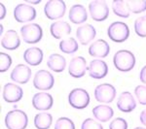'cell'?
<instances>
[{
    "mask_svg": "<svg viewBox=\"0 0 146 129\" xmlns=\"http://www.w3.org/2000/svg\"><path fill=\"white\" fill-rule=\"evenodd\" d=\"M90 16L96 22H103L109 16V8L105 0H93L89 4Z\"/></svg>",
    "mask_w": 146,
    "mask_h": 129,
    "instance_id": "52a82bcc",
    "label": "cell"
},
{
    "mask_svg": "<svg viewBox=\"0 0 146 129\" xmlns=\"http://www.w3.org/2000/svg\"><path fill=\"white\" fill-rule=\"evenodd\" d=\"M21 45V39L19 36L18 32L14 29H10L6 31L4 36L1 39V46L2 48L6 49L9 51H14L17 49Z\"/></svg>",
    "mask_w": 146,
    "mask_h": 129,
    "instance_id": "d6986e66",
    "label": "cell"
},
{
    "mask_svg": "<svg viewBox=\"0 0 146 129\" xmlns=\"http://www.w3.org/2000/svg\"><path fill=\"white\" fill-rule=\"evenodd\" d=\"M117 107L123 113H131L136 108V101L129 91L122 92L117 100Z\"/></svg>",
    "mask_w": 146,
    "mask_h": 129,
    "instance_id": "e0dca14e",
    "label": "cell"
},
{
    "mask_svg": "<svg viewBox=\"0 0 146 129\" xmlns=\"http://www.w3.org/2000/svg\"><path fill=\"white\" fill-rule=\"evenodd\" d=\"M32 106L38 111H48L53 107L54 99L50 93L47 92H38L35 93L32 97Z\"/></svg>",
    "mask_w": 146,
    "mask_h": 129,
    "instance_id": "4fadbf2b",
    "label": "cell"
},
{
    "mask_svg": "<svg viewBox=\"0 0 146 129\" xmlns=\"http://www.w3.org/2000/svg\"><path fill=\"white\" fill-rule=\"evenodd\" d=\"M53 122V116L47 112H42L35 115L34 126L37 129H49Z\"/></svg>",
    "mask_w": 146,
    "mask_h": 129,
    "instance_id": "d4e9b609",
    "label": "cell"
},
{
    "mask_svg": "<svg viewBox=\"0 0 146 129\" xmlns=\"http://www.w3.org/2000/svg\"><path fill=\"white\" fill-rule=\"evenodd\" d=\"M109 129H128V122L123 118H116L110 122Z\"/></svg>",
    "mask_w": 146,
    "mask_h": 129,
    "instance_id": "836d02e7",
    "label": "cell"
},
{
    "mask_svg": "<svg viewBox=\"0 0 146 129\" xmlns=\"http://www.w3.org/2000/svg\"><path fill=\"white\" fill-rule=\"evenodd\" d=\"M25 1H27V3L28 4V3H30V4H39L40 2V0H38V1H30V0H25Z\"/></svg>",
    "mask_w": 146,
    "mask_h": 129,
    "instance_id": "74e56055",
    "label": "cell"
},
{
    "mask_svg": "<svg viewBox=\"0 0 146 129\" xmlns=\"http://www.w3.org/2000/svg\"><path fill=\"white\" fill-rule=\"evenodd\" d=\"M139 78H140L141 83H143L144 84H146V65L141 68L140 74H139Z\"/></svg>",
    "mask_w": 146,
    "mask_h": 129,
    "instance_id": "e575fe53",
    "label": "cell"
},
{
    "mask_svg": "<svg viewBox=\"0 0 146 129\" xmlns=\"http://www.w3.org/2000/svg\"><path fill=\"white\" fill-rule=\"evenodd\" d=\"M107 35L115 43H123L129 36V28L123 22H114L108 26Z\"/></svg>",
    "mask_w": 146,
    "mask_h": 129,
    "instance_id": "3957f363",
    "label": "cell"
},
{
    "mask_svg": "<svg viewBox=\"0 0 146 129\" xmlns=\"http://www.w3.org/2000/svg\"><path fill=\"white\" fill-rule=\"evenodd\" d=\"M91 98L88 91L84 88H74L68 94V102L70 106L77 110H83L90 104Z\"/></svg>",
    "mask_w": 146,
    "mask_h": 129,
    "instance_id": "277c9868",
    "label": "cell"
},
{
    "mask_svg": "<svg viewBox=\"0 0 146 129\" xmlns=\"http://www.w3.org/2000/svg\"><path fill=\"white\" fill-rule=\"evenodd\" d=\"M113 13L120 18H128L131 16V12L127 5V1L125 0H114L112 2Z\"/></svg>",
    "mask_w": 146,
    "mask_h": 129,
    "instance_id": "484cf974",
    "label": "cell"
},
{
    "mask_svg": "<svg viewBox=\"0 0 146 129\" xmlns=\"http://www.w3.org/2000/svg\"><path fill=\"white\" fill-rule=\"evenodd\" d=\"M68 18L71 22L75 23V24H80V23H84L87 20L88 13H87L86 8L83 5L75 4V5H72L71 8L69 9Z\"/></svg>",
    "mask_w": 146,
    "mask_h": 129,
    "instance_id": "7402d4cb",
    "label": "cell"
},
{
    "mask_svg": "<svg viewBox=\"0 0 146 129\" xmlns=\"http://www.w3.org/2000/svg\"><path fill=\"white\" fill-rule=\"evenodd\" d=\"M94 116L100 122H106L110 120L114 116V111L108 105H98L93 109Z\"/></svg>",
    "mask_w": 146,
    "mask_h": 129,
    "instance_id": "cb8c5ba5",
    "label": "cell"
},
{
    "mask_svg": "<svg viewBox=\"0 0 146 129\" xmlns=\"http://www.w3.org/2000/svg\"><path fill=\"white\" fill-rule=\"evenodd\" d=\"M66 4L63 0H49L44 6V14L49 20H58L64 16Z\"/></svg>",
    "mask_w": 146,
    "mask_h": 129,
    "instance_id": "8992f818",
    "label": "cell"
},
{
    "mask_svg": "<svg viewBox=\"0 0 146 129\" xmlns=\"http://www.w3.org/2000/svg\"><path fill=\"white\" fill-rule=\"evenodd\" d=\"M96 30L94 27V25L89 24V23H85L79 26L76 30V37L79 40V42L82 45L86 46L93 41L96 38Z\"/></svg>",
    "mask_w": 146,
    "mask_h": 129,
    "instance_id": "2e32d148",
    "label": "cell"
},
{
    "mask_svg": "<svg viewBox=\"0 0 146 129\" xmlns=\"http://www.w3.org/2000/svg\"><path fill=\"white\" fill-rule=\"evenodd\" d=\"M55 129H75V124L72 119L62 116L58 118L55 124Z\"/></svg>",
    "mask_w": 146,
    "mask_h": 129,
    "instance_id": "f546056e",
    "label": "cell"
},
{
    "mask_svg": "<svg viewBox=\"0 0 146 129\" xmlns=\"http://www.w3.org/2000/svg\"><path fill=\"white\" fill-rule=\"evenodd\" d=\"M135 95L141 105H146V86H137L135 88Z\"/></svg>",
    "mask_w": 146,
    "mask_h": 129,
    "instance_id": "1f68e13d",
    "label": "cell"
},
{
    "mask_svg": "<svg viewBox=\"0 0 146 129\" xmlns=\"http://www.w3.org/2000/svg\"><path fill=\"white\" fill-rule=\"evenodd\" d=\"M127 5L131 13L139 14L146 11V0H127Z\"/></svg>",
    "mask_w": 146,
    "mask_h": 129,
    "instance_id": "83f0119b",
    "label": "cell"
},
{
    "mask_svg": "<svg viewBox=\"0 0 146 129\" xmlns=\"http://www.w3.org/2000/svg\"><path fill=\"white\" fill-rule=\"evenodd\" d=\"M23 96V90L20 86L16 84L7 83L3 88L2 97L7 103H17Z\"/></svg>",
    "mask_w": 146,
    "mask_h": 129,
    "instance_id": "7c38bea8",
    "label": "cell"
},
{
    "mask_svg": "<svg viewBox=\"0 0 146 129\" xmlns=\"http://www.w3.org/2000/svg\"><path fill=\"white\" fill-rule=\"evenodd\" d=\"M28 124V116L22 110H13L7 113L5 125L8 129H25Z\"/></svg>",
    "mask_w": 146,
    "mask_h": 129,
    "instance_id": "7a4b0ae2",
    "label": "cell"
},
{
    "mask_svg": "<svg viewBox=\"0 0 146 129\" xmlns=\"http://www.w3.org/2000/svg\"><path fill=\"white\" fill-rule=\"evenodd\" d=\"M47 65L52 71L56 72V73H62L66 67V60H65L64 56L62 55L52 53L48 57Z\"/></svg>",
    "mask_w": 146,
    "mask_h": 129,
    "instance_id": "603a6c76",
    "label": "cell"
},
{
    "mask_svg": "<svg viewBox=\"0 0 146 129\" xmlns=\"http://www.w3.org/2000/svg\"><path fill=\"white\" fill-rule=\"evenodd\" d=\"M113 64L121 72H129L135 65V56L129 50H120L113 56Z\"/></svg>",
    "mask_w": 146,
    "mask_h": 129,
    "instance_id": "6da1fadb",
    "label": "cell"
},
{
    "mask_svg": "<svg viewBox=\"0 0 146 129\" xmlns=\"http://www.w3.org/2000/svg\"><path fill=\"white\" fill-rule=\"evenodd\" d=\"M88 72L91 78L94 79H103L108 74V66L106 62L101 59H94L90 62L88 66Z\"/></svg>",
    "mask_w": 146,
    "mask_h": 129,
    "instance_id": "9a60e30c",
    "label": "cell"
},
{
    "mask_svg": "<svg viewBox=\"0 0 146 129\" xmlns=\"http://www.w3.org/2000/svg\"><path fill=\"white\" fill-rule=\"evenodd\" d=\"M135 129H145V128H143V127H135Z\"/></svg>",
    "mask_w": 146,
    "mask_h": 129,
    "instance_id": "f35d334b",
    "label": "cell"
},
{
    "mask_svg": "<svg viewBox=\"0 0 146 129\" xmlns=\"http://www.w3.org/2000/svg\"><path fill=\"white\" fill-rule=\"evenodd\" d=\"M81 129H103L102 125L94 118H86L82 122Z\"/></svg>",
    "mask_w": 146,
    "mask_h": 129,
    "instance_id": "d6a6232c",
    "label": "cell"
},
{
    "mask_svg": "<svg viewBox=\"0 0 146 129\" xmlns=\"http://www.w3.org/2000/svg\"><path fill=\"white\" fill-rule=\"evenodd\" d=\"M36 10L33 6L28 5L27 3H20L14 9V18L18 22H32L36 18Z\"/></svg>",
    "mask_w": 146,
    "mask_h": 129,
    "instance_id": "ba28073f",
    "label": "cell"
},
{
    "mask_svg": "<svg viewBox=\"0 0 146 129\" xmlns=\"http://www.w3.org/2000/svg\"><path fill=\"white\" fill-rule=\"evenodd\" d=\"M21 35L25 43L36 44L43 37V30L38 23H27L21 27Z\"/></svg>",
    "mask_w": 146,
    "mask_h": 129,
    "instance_id": "5b68a950",
    "label": "cell"
},
{
    "mask_svg": "<svg viewBox=\"0 0 146 129\" xmlns=\"http://www.w3.org/2000/svg\"><path fill=\"white\" fill-rule=\"evenodd\" d=\"M6 17V7L3 3H0V20H3Z\"/></svg>",
    "mask_w": 146,
    "mask_h": 129,
    "instance_id": "d590c367",
    "label": "cell"
},
{
    "mask_svg": "<svg viewBox=\"0 0 146 129\" xmlns=\"http://www.w3.org/2000/svg\"><path fill=\"white\" fill-rule=\"evenodd\" d=\"M94 94L98 102L108 104V103L113 102V100L116 97V88L112 84L104 83L96 86L94 91Z\"/></svg>",
    "mask_w": 146,
    "mask_h": 129,
    "instance_id": "9c48e42d",
    "label": "cell"
},
{
    "mask_svg": "<svg viewBox=\"0 0 146 129\" xmlns=\"http://www.w3.org/2000/svg\"><path fill=\"white\" fill-rule=\"evenodd\" d=\"M51 35L56 39H62L64 36L71 33V26L65 20H58L50 25Z\"/></svg>",
    "mask_w": 146,
    "mask_h": 129,
    "instance_id": "44dd1931",
    "label": "cell"
},
{
    "mask_svg": "<svg viewBox=\"0 0 146 129\" xmlns=\"http://www.w3.org/2000/svg\"><path fill=\"white\" fill-rule=\"evenodd\" d=\"M139 119H140V122L144 126H146V109L143 110V111L140 113Z\"/></svg>",
    "mask_w": 146,
    "mask_h": 129,
    "instance_id": "8d00e7d4",
    "label": "cell"
},
{
    "mask_svg": "<svg viewBox=\"0 0 146 129\" xmlns=\"http://www.w3.org/2000/svg\"><path fill=\"white\" fill-rule=\"evenodd\" d=\"M110 53L109 44L103 39H98L89 47V53L94 57H106Z\"/></svg>",
    "mask_w": 146,
    "mask_h": 129,
    "instance_id": "ac0fdd59",
    "label": "cell"
},
{
    "mask_svg": "<svg viewBox=\"0 0 146 129\" xmlns=\"http://www.w3.org/2000/svg\"><path fill=\"white\" fill-rule=\"evenodd\" d=\"M88 71L87 61L83 56H74L68 65V73L75 79H79L85 76Z\"/></svg>",
    "mask_w": 146,
    "mask_h": 129,
    "instance_id": "8fae6325",
    "label": "cell"
},
{
    "mask_svg": "<svg viewBox=\"0 0 146 129\" xmlns=\"http://www.w3.org/2000/svg\"><path fill=\"white\" fill-rule=\"evenodd\" d=\"M60 50L63 53L72 55L78 51V43L73 37H70L68 39H63L60 42Z\"/></svg>",
    "mask_w": 146,
    "mask_h": 129,
    "instance_id": "4316f807",
    "label": "cell"
},
{
    "mask_svg": "<svg viewBox=\"0 0 146 129\" xmlns=\"http://www.w3.org/2000/svg\"><path fill=\"white\" fill-rule=\"evenodd\" d=\"M31 74H32L31 69L27 65L18 64L12 70L10 77L12 81L21 84H25L31 78Z\"/></svg>",
    "mask_w": 146,
    "mask_h": 129,
    "instance_id": "5bb4252c",
    "label": "cell"
},
{
    "mask_svg": "<svg viewBox=\"0 0 146 129\" xmlns=\"http://www.w3.org/2000/svg\"><path fill=\"white\" fill-rule=\"evenodd\" d=\"M55 79L51 72L47 70H39L35 73L33 78V86L35 88L39 90H49L54 86Z\"/></svg>",
    "mask_w": 146,
    "mask_h": 129,
    "instance_id": "30bf717a",
    "label": "cell"
},
{
    "mask_svg": "<svg viewBox=\"0 0 146 129\" xmlns=\"http://www.w3.org/2000/svg\"><path fill=\"white\" fill-rule=\"evenodd\" d=\"M12 64V57L6 53H0V72H6Z\"/></svg>",
    "mask_w": 146,
    "mask_h": 129,
    "instance_id": "4dcf8cb0",
    "label": "cell"
},
{
    "mask_svg": "<svg viewBox=\"0 0 146 129\" xmlns=\"http://www.w3.org/2000/svg\"><path fill=\"white\" fill-rule=\"evenodd\" d=\"M44 57L43 51L38 47H31L28 48L23 53V59L27 64L31 66H37L41 64L42 60Z\"/></svg>",
    "mask_w": 146,
    "mask_h": 129,
    "instance_id": "ffe728a7",
    "label": "cell"
},
{
    "mask_svg": "<svg viewBox=\"0 0 146 129\" xmlns=\"http://www.w3.org/2000/svg\"><path fill=\"white\" fill-rule=\"evenodd\" d=\"M135 31L136 35L144 38L146 37V15L137 18L135 22Z\"/></svg>",
    "mask_w": 146,
    "mask_h": 129,
    "instance_id": "f1b7e54d",
    "label": "cell"
}]
</instances>
